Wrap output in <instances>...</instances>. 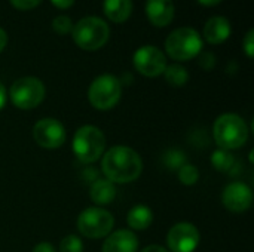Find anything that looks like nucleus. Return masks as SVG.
I'll list each match as a JSON object with an SVG mask.
<instances>
[{
  "label": "nucleus",
  "mask_w": 254,
  "mask_h": 252,
  "mask_svg": "<svg viewBox=\"0 0 254 252\" xmlns=\"http://www.w3.org/2000/svg\"><path fill=\"white\" fill-rule=\"evenodd\" d=\"M198 1L204 6H214V4H219L222 0H198Z\"/></svg>",
  "instance_id": "nucleus-33"
},
{
  "label": "nucleus",
  "mask_w": 254,
  "mask_h": 252,
  "mask_svg": "<svg viewBox=\"0 0 254 252\" xmlns=\"http://www.w3.org/2000/svg\"><path fill=\"white\" fill-rule=\"evenodd\" d=\"M231 24L225 16H213L204 25V39L211 45H220L231 36Z\"/></svg>",
  "instance_id": "nucleus-15"
},
{
  "label": "nucleus",
  "mask_w": 254,
  "mask_h": 252,
  "mask_svg": "<svg viewBox=\"0 0 254 252\" xmlns=\"http://www.w3.org/2000/svg\"><path fill=\"white\" fill-rule=\"evenodd\" d=\"M243 46H244V50H246L247 56H249V58H253V53H254V30L253 28H250V30H249V33L246 34Z\"/></svg>",
  "instance_id": "nucleus-25"
},
{
  "label": "nucleus",
  "mask_w": 254,
  "mask_h": 252,
  "mask_svg": "<svg viewBox=\"0 0 254 252\" xmlns=\"http://www.w3.org/2000/svg\"><path fill=\"white\" fill-rule=\"evenodd\" d=\"M52 28L58 33V34H68L73 30V24L71 19L68 16L60 15L52 21Z\"/></svg>",
  "instance_id": "nucleus-24"
},
{
  "label": "nucleus",
  "mask_w": 254,
  "mask_h": 252,
  "mask_svg": "<svg viewBox=\"0 0 254 252\" xmlns=\"http://www.w3.org/2000/svg\"><path fill=\"white\" fill-rule=\"evenodd\" d=\"M60 252H83V244L76 235H68L61 241Z\"/></svg>",
  "instance_id": "nucleus-23"
},
{
  "label": "nucleus",
  "mask_w": 254,
  "mask_h": 252,
  "mask_svg": "<svg viewBox=\"0 0 254 252\" xmlns=\"http://www.w3.org/2000/svg\"><path fill=\"white\" fill-rule=\"evenodd\" d=\"M51 3L58 9H68L73 6L74 0H51Z\"/></svg>",
  "instance_id": "nucleus-28"
},
{
  "label": "nucleus",
  "mask_w": 254,
  "mask_h": 252,
  "mask_svg": "<svg viewBox=\"0 0 254 252\" xmlns=\"http://www.w3.org/2000/svg\"><path fill=\"white\" fill-rule=\"evenodd\" d=\"M165 80L171 85V86H183L188 83L189 80V73L185 67L179 65V64H171V65H167L165 71Z\"/></svg>",
  "instance_id": "nucleus-20"
},
{
  "label": "nucleus",
  "mask_w": 254,
  "mask_h": 252,
  "mask_svg": "<svg viewBox=\"0 0 254 252\" xmlns=\"http://www.w3.org/2000/svg\"><path fill=\"white\" fill-rule=\"evenodd\" d=\"M222 202L231 212H244L252 206L253 192L252 189L240 181L231 183L225 187L222 195Z\"/></svg>",
  "instance_id": "nucleus-12"
},
{
  "label": "nucleus",
  "mask_w": 254,
  "mask_h": 252,
  "mask_svg": "<svg viewBox=\"0 0 254 252\" xmlns=\"http://www.w3.org/2000/svg\"><path fill=\"white\" fill-rule=\"evenodd\" d=\"M177 174H179L180 183H183V184H186V186H193V184L199 180V172H198V169H196L193 165H189V163L183 165V166L177 171Z\"/></svg>",
  "instance_id": "nucleus-22"
},
{
  "label": "nucleus",
  "mask_w": 254,
  "mask_h": 252,
  "mask_svg": "<svg viewBox=\"0 0 254 252\" xmlns=\"http://www.w3.org/2000/svg\"><path fill=\"white\" fill-rule=\"evenodd\" d=\"M110 36V30L106 21L98 16L82 18L71 30L74 43L85 50H97L103 48Z\"/></svg>",
  "instance_id": "nucleus-3"
},
{
  "label": "nucleus",
  "mask_w": 254,
  "mask_h": 252,
  "mask_svg": "<svg viewBox=\"0 0 254 252\" xmlns=\"http://www.w3.org/2000/svg\"><path fill=\"white\" fill-rule=\"evenodd\" d=\"M202 49V39L195 28L182 27L171 31L165 40L167 53L176 61H189Z\"/></svg>",
  "instance_id": "nucleus-4"
},
{
  "label": "nucleus",
  "mask_w": 254,
  "mask_h": 252,
  "mask_svg": "<svg viewBox=\"0 0 254 252\" xmlns=\"http://www.w3.org/2000/svg\"><path fill=\"white\" fill-rule=\"evenodd\" d=\"M103 172L109 181L131 183L141 174L143 163L137 151L125 146H115L103 156Z\"/></svg>",
  "instance_id": "nucleus-1"
},
{
  "label": "nucleus",
  "mask_w": 254,
  "mask_h": 252,
  "mask_svg": "<svg viewBox=\"0 0 254 252\" xmlns=\"http://www.w3.org/2000/svg\"><path fill=\"white\" fill-rule=\"evenodd\" d=\"M91 199L98 206L110 205L116 198V187L107 178H97L91 186Z\"/></svg>",
  "instance_id": "nucleus-16"
},
{
  "label": "nucleus",
  "mask_w": 254,
  "mask_h": 252,
  "mask_svg": "<svg viewBox=\"0 0 254 252\" xmlns=\"http://www.w3.org/2000/svg\"><path fill=\"white\" fill-rule=\"evenodd\" d=\"M146 15L153 25L167 27L174 18V3L173 0H147Z\"/></svg>",
  "instance_id": "nucleus-13"
},
{
  "label": "nucleus",
  "mask_w": 254,
  "mask_h": 252,
  "mask_svg": "<svg viewBox=\"0 0 254 252\" xmlns=\"http://www.w3.org/2000/svg\"><path fill=\"white\" fill-rule=\"evenodd\" d=\"M199 65H201L204 70H211V68L216 65L214 53H213V52H204V53L199 56Z\"/></svg>",
  "instance_id": "nucleus-26"
},
{
  "label": "nucleus",
  "mask_w": 254,
  "mask_h": 252,
  "mask_svg": "<svg viewBox=\"0 0 254 252\" xmlns=\"http://www.w3.org/2000/svg\"><path fill=\"white\" fill-rule=\"evenodd\" d=\"M211 163L213 166L220 171V172H226V174H231L234 172V169L237 168V159L235 156L229 151V150H225V149H220V150H216L211 156Z\"/></svg>",
  "instance_id": "nucleus-19"
},
{
  "label": "nucleus",
  "mask_w": 254,
  "mask_h": 252,
  "mask_svg": "<svg viewBox=\"0 0 254 252\" xmlns=\"http://www.w3.org/2000/svg\"><path fill=\"white\" fill-rule=\"evenodd\" d=\"M6 45H7V34H6V31L0 27V52L6 48Z\"/></svg>",
  "instance_id": "nucleus-30"
},
{
  "label": "nucleus",
  "mask_w": 254,
  "mask_h": 252,
  "mask_svg": "<svg viewBox=\"0 0 254 252\" xmlns=\"http://www.w3.org/2000/svg\"><path fill=\"white\" fill-rule=\"evenodd\" d=\"M141 252H168L165 248H162V247H158V245H150V247H147V248H144Z\"/></svg>",
  "instance_id": "nucleus-32"
},
{
  "label": "nucleus",
  "mask_w": 254,
  "mask_h": 252,
  "mask_svg": "<svg viewBox=\"0 0 254 252\" xmlns=\"http://www.w3.org/2000/svg\"><path fill=\"white\" fill-rule=\"evenodd\" d=\"M167 244L173 252H193L199 244V232L190 223H179L170 229Z\"/></svg>",
  "instance_id": "nucleus-11"
},
{
  "label": "nucleus",
  "mask_w": 254,
  "mask_h": 252,
  "mask_svg": "<svg viewBox=\"0 0 254 252\" xmlns=\"http://www.w3.org/2000/svg\"><path fill=\"white\" fill-rule=\"evenodd\" d=\"M33 252H55V250H54V247H52L51 244H48V242H42V244H39V245H36V247H34Z\"/></svg>",
  "instance_id": "nucleus-29"
},
{
  "label": "nucleus",
  "mask_w": 254,
  "mask_h": 252,
  "mask_svg": "<svg viewBox=\"0 0 254 252\" xmlns=\"http://www.w3.org/2000/svg\"><path fill=\"white\" fill-rule=\"evenodd\" d=\"M34 141L45 149H58L65 141V129L57 119H42L33 128Z\"/></svg>",
  "instance_id": "nucleus-10"
},
{
  "label": "nucleus",
  "mask_w": 254,
  "mask_h": 252,
  "mask_svg": "<svg viewBox=\"0 0 254 252\" xmlns=\"http://www.w3.org/2000/svg\"><path fill=\"white\" fill-rule=\"evenodd\" d=\"M132 12L131 0H104V13L112 22H125Z\"/></svg>",
  "instance_id": "nucleus-17"
},
{
  "label": "nucleus",
  "mask_w": 254,
  "mask_h": 252,
  "mask_svg": "<svg viewBox=\"0 0 254 252\" xmlns=\"http://www.w3.org/2000/svg\"><path fill=\"white\" fill-rule=\"evenodd\" d=\"M122 94V83L118 77L112 74L98 76L88 89V98L92 107L97 110H110L113 108Z\"/></svg>",
  "instance_id": "nucleus-6"
},
{
  "label": "nucleus",
  "mask_w": 254,
  "mask_h": 252,
  "mask_svg": "<svg viewBox=\"0 0 254 252\" xmlns=\"http://www.w3.org/2000/svg\"><path fill=\"white\" fill-rule=\"evenodd\" d=\"M4 104H6V89H4L3 83L0 82V110L4 107Z\"/></svg>",
  "instance_id": "nucleus-31"
},
{
  "label": "nucleus",
  "mask_w": 254,
  "mask_h": 252,
  "mask_svg": "<svg viewBox=\"0 0 254 252\" xmlns=\"http://www.w3.org/2000/svg\"><path fill=\"white\" fill-rule=\"evenodd\" d=\"M106 138L101 129L86 125L77 129L73 137V153L83 163H94L103 156Z\"/></svg>",
  "instance_id": "nucleus-5"
},
{
  "label": "nucleus",
  "mask_w": 254,
  "mask_h": 252,
  "mask_svg": "<svg viewBox=\"0 0 254 252\" xmlns=\"http://www.w3.org/2000/svg\"><path fill=\"white\" fill-rule=\"evenodd\" d=\"M135 70L146 77H156L167 68V58L156 46H143L132 56Z\"/></svg>",
  "instance_id": "nucleus-9"
},
{
  "label": "nucleus",
  "mask_w": 254,
  "mask_h": 252,
  "mask_svg": "<svg viewBox=\"0 0 254 252\" xmlns=\"http://www.w3.org/2000/svg\"><path fill=\"white\" fill-rule=\"evenodd\" d=\"M45 85L37 77H21L10 86V100L13 105L21 110H31L37 107L45 98Z\"/></svg>",
  "instance_id": "nucleus-7"
},
{
  "label": "nucleus",
  "mask_w": 254,
  "mask_h": 252,
  "mask_svg": "<svg viewBox=\"0 0 254 252\" xmlns=\"http://www.w3.org/2000/svg\"><path fill=\"white\" fill-rule=\"evenodd\" d=\"M164 165L171 171H179L183 165H186V156L183 151L177 149H171L164 156Z\"/></svg>",
  "instance_id": "nucleus-21"
},
{
  "label": "nucleus",
  "mask_w": 254,
  "mask_h": 252,
  "mask_svg": "<svg viewBox=\"0 0 254 252\" xmlns=\"http://www.w3.org/2000/svg\"><path fill=\"white\" fill-rule=\"evenodd\" d=\"M214 141L220 149L235 150L243 147L249 140V128L246 122L234 113H226L217 117L213 126Z\"/></svg>",
  "instance_id": "nucleus-2"
},
{
  "label": "nucleus",
  "mask_w": 254,
  "mask_h": 252,
  "mask_svg": "<svg viewBox=\"0 0 254 252\" xmlns=\"http://www.w3.org/2000/svg\"><path fill=\"white\" fill-rule=\"evenodd\" d=\"M138 248L137 236L129 230H118L107 236L103 252H135Z\"/></svg>",
  "instance_id": "nucleus-14"
},
{
  "label": "nucleus",
  "mask_w": 254,
  "mask_h": 252,
  "mask_svg": "<svg viewBox=\"0 0 254 252\" xmlns=\"http://www.w3.org/2000/svg\"><path fill=\"white\" fill-rule=\"evenodd\" d=\"M127 221H128V226L131 229H134V230H144L153 221L152 209L144 206V205H137V206L131 208V211L128 212Z\"/></svg>",
  "instance_id": "nucleus-18"
},
{
  "label": "nucleus",
  "mask_w": 254,
  "mask_h": 252,
  "mask_svg": "<svg viewBox=\"0 0 254 252\" xmlns=\"http://www.w3.org/2000/svg\"><path fill=\"white\" fill-rule=\"evenodd\" d=\"M42 0H10L12 6L19 9V10H28V9H33L36 7Z\"/></svg>",
  "instance_id": "nucleus-27"
},
{
  "label": "nucleus",
  "mask_w": 254,
  "mask_h": 252,
  "mask_svg": "<svg viewBox=\"0 0 254 252\" xmlns=\"http://www.w3.org/2000/svg\"><path fill=\"white\" fill-rule=\"evenodd\" d=\"M115 224L113 215L97 206V208H88L80 212L77 217V230L89 239H100L104 236H109Z\"/></svg>",
  "instance_id": "nucleus-8"
}]
</instances>
